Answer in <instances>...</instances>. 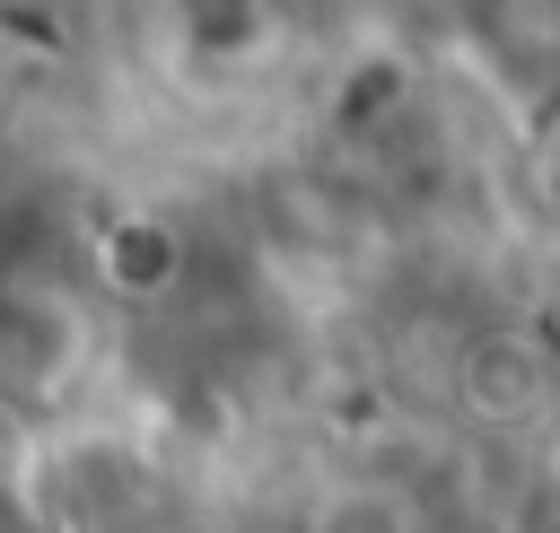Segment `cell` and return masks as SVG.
Wrapping results in <instances>:
<instances>
[{"instance_id":"2","label":"cell","mask_w":560,"mask_h":533,"mask_svg":"<svg viewBox=\"0 0 560 533\" xmlns=\"http://www.w3.org/2000/svg\"><path fill=\"white\" fill-rule=\"evenodd\" d=\"M166 17H175V35L201 44V52H228V44L254 35V0H166Z\"/></svg>"},{"instance_id":"1","label":"cell","mask_w":560,"mask_h":533,"mask_svg":"<svg viewBox=\"0 0 560 533\" xmlns=\"http://www.w3.org/2000/svg\"><path fill=\"white\" fill-rule=\"evenodd\" d=\"M79 306L61 280H35L26 262H0V402L35 411L79 367Z\"/></svg>"}]
</instances>
